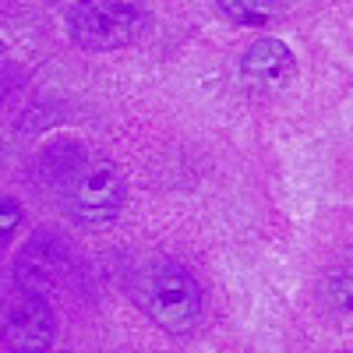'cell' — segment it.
<instances>
[{
  "instance_id": "6da1fadb",
  "label": "cell",
  "mask_w": 353,
  "mask_h": 353,
  "mask_svg": "<svg viewBox=\"0 0 353 353\" xmlns=\"http://www.w3.org/2000/svg\"><path fill=\"white\" fill-rule=\"evenodd\" d=\"M134 304L166 332H188L201 314V290L176 261H149L131 279Z\"/></svg>"
},
{
  "instance_id": "7a4b0ae2",
  "label": "cell",
  "mask_w": 353,
  "mask_h": 353,
  "mask_svg": "<svg viewBox=\"0 0 353 353\" xmlns=\"http://www.w3.org/2000/svg\"><path fill=\"white\" fill-rule=\"evenodd\" d=\"M145 8L138 0H81L68 14V32L81 50H117L141 36Z\"/></svg>"
},
{
  "instance_id": "3957f363",
  "label": "cell",
  "mask_w": 353,
  "mask_h": 353,
  "mask_svg": "<svg viewBox=\"0 0 353 353\" xmlns=\"http://www.w3.org/2000/svg\"><path fill=\"white\" fill-rule=\"evenodd\" d=\"M61 194H64V209L78 223L103 226L121 216L128 201V184L113 163H85Z\"/></svg>"
},
{
  "instance_id": "277c9868",
  "label": "cell",
  "mask_w": 353,
  "mask_h": 353,
  "mask_svg": "<svg viewBox=\"0 0 353 353\" xmlns=\"http://www.w3.org/2000/svg\"><path fill=\"white\" fill-rule=\"evenodd\" d=\"M71 269V248L57 237L53 230H39L32 241H28L14 261V279L25 293H53L57 286L64 283Z\"/></svg>"
},
{
  "instance_id": "5b68a950",
  "label": "cell",
  "mask_w": 353,
  "mask_h": 353,
  "mask_svg": "<svg viewBox=\"0 0 353 353\" xmlns=\"http://www.w3.org/2000/svg\"><path fill=\"white\" fill-rule=\"evenodd\" d=\"M4 346L8 353H43L53 343V307L39 293H14L4 304Z\"/></svg>"
},
{
  "instance_id": "8992f818",
  "label": "cell",
  "mask_w": 353,
  "mask_h": 353,
  "mask_svg": "<svg viewBox=\"0 0 353 353\" xmlns=\"http://www.w3.org/2000/svg\"><path fill=\"white\" fill-rule=\"evenodd\" d=\"M293 53L279 43V39H258L241 61V71L244 78L261 88V92H276V88H283L290 78H293Z\"/></svg>"
},
{
  "instance_id": "52a82bcc",
  "label": "cell",
  "mask_w": 353,
  "mask_h": 353,
  "mask_svg": "<svg viewBox=\"0 0 353 353\" xmlns=\"http://www.w3.org/2000/svg\"><path fill=\"white\" fill-rule=\"evenodd\" d=\"M85 166V152L74 141H57L50 149H43V156L36 159V181L43 188H68V181Z\"/></svg>"
},
{
  "instance_id": "ba28073f",
  "label": "cell",
  "mask_w": 353,
  "mask_h": 353,
  "mask_svg": "<svg viewBox=\"0 0 353 353\" xmlns=\"http://www.w3.org/2000/svg\"><path fill=\"white\" fill-rule=\"evenodd\" d=\"M216 4L230 21L241 25H261L279 11V0H216Z\"/></svg>"
},
{
  "instance_id": "9c48e42d",
  "label": "cell",
  "mask_w": 353,
  "mask_h": 353,
  "mask_svg": "<svg viewBox=\"0 0 353 353\" xmlns=\"http://www.w3.org/2000/svg\"><path fill=\"white\" fill-rule=\"evenodd\" d=\"M21 223V209L14 198H0V251L8 248V241L14 237V230Z\"/></svg>"
},
{
  "instance_id": "30bf717a",
  "label": "cell",
  "mask_w": 353,
  "mask_h": 353,
  "mask_svg": "<svg viewBox=\"0 0 353 353\" xmlns=\"http://www.w3.org/2000/svg\"><path fill=\"white\" fill-rule=\"evenodd\" d=\"M329 293L336 297V307L346 311V304H350V276H336V279L329 283Z\"/></svg>"
},
{
  "instance_id": "8fae6325",
  "label": "cell",
  "mask_w": 353,
  "mask_h": 353,
  "mask_svg": "<svg viewBox=\"0 0 353 353\" xmlns=\"http://www.w3.org/2000/svg\"><path fill=\"white\" fill-rule=\"evenodd\" d=\"M4 92H8V81H4V78H0V99H4Z\"/></svg>"
}]
</instances>
